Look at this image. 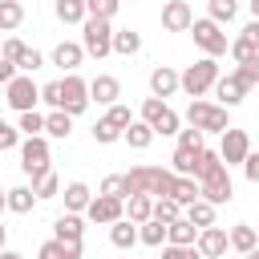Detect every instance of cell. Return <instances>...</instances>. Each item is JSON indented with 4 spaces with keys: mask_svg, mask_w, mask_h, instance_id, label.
Wrapping results in <instances>:
<instances>
[{
    "mask_svg": "<svg viewBox=\"0 0 259 259\" xmlns=\"http://www.w3.org/2000/svg\"><path fill=\"white\" fill-rule=\"evenodd\" d=\"M219 81V57H198L194 65H186L178 73V89H186L190 97H206Z\"/></svg>",
    "mask_w": 259,
    "mask_h": 259,
    "instance_id": "cell-1",
    "label": "cell"
},
{
    "mask_svg": "<svg viewBox=\"0 0 259 259\" xmlns=\"http://www.w3.org/2000/svg\"><path fill=\"white\" fill-rule=\"evenodd\" d=\"M81 49L89 53V57H109L113 53V24L105 20V16H85L81 20Z\"/></svg>",
    "mask_w": 259,
    "mask_h": 259,
    "instance_id": "cell-2",
    "label": "cell"
},
{
    "mask_svg": "<svg viewBox=\"0 0 259 259\" xmlns=\"http://www.w3.org/2000/svg\"><path fill=\"white\" fill-rule=\"evenodd\" d=\"M227 113H231L227 105H214V101H202V97H190V105H186V121L198 125L202 134H223L231 125Z\"/></svg>",
    "mask_w": 259,
    "mask_h": 259,
    "instance_id": "cell-3",
    "label": "cell"
},
{
    "mask_svg": "<svg viewBox=\"0 0 259 259\" xmlns=\"http://www.w3.org/2000/svg\"><path fill=\"white\" fill-rule=\"evenodd\" d=\"M49 162H53L49 138H45V134H24V138H20V170H24L28 178H40L45 170H53Z\"/></svg>",
    "mask_w": 259,
    "mask_h": 259,
    "instance_id": "cell-4",
    "label": "cell"
},
{
    "mask_svg": "<svg viewBox=\"0 0 259 259\" xmlns=\"http://www.w3.org/2000/svg\"><path fill=\"white\" fill-rule=\"evenodd\" d=\"M190 36H194V45L206 53V57H223L227 53V32H223V24L219 20H210V16H202V20H190V28H186Z\"/></svg>",
    "mask_w": 259,
    "mask_h": 259,
    "instance_id": "cell-5",
    "label": "cell"
},
{
    "mask_svg": "<svg viewBox=\"0 0 259 259\" xmlns=\"http://www.w3.org/2000/svg\"><path fill=\"white\" fill-rule=\"evenodd\" d=\"M4 93H8V109H16V113L36 109V101H40V85L32 81V73H20V69H16V77L4 85Z\"/></svg>",
    "mask_w": 259,
    "mask_h": 259,
    "instance_id": "cell-6",
    "label": "cell"
},
{
    "mask_svg": "<svg viewBox=\"0 0 259 259\" xmlns=\"http://www.w3.org/2000/svg\"><path fill=\"white\" fill-rule=\"evenodd\" d=\"M57 109H65V113H85L89 109V81H81L77 73H65L61 77V105Z\"/></svg>",
    "mask_w": 259,
    "mask_h": 259,
    "instance_id": "cell-7",
    "label": "cell"
},
{
    "mask_svg": "<svg viewBox=\"0 0 259 259\" xmlns=\"http://www.w3.org/2000/svg\"><path fill=\"white\" fill-rule=\"evenodd\" d=\"M125 214V198H113V194H93L89 198V206H85V223H93V227H109L113 219H121Z\"/></svg>",
    "mask_w": 259,
    "mask_h": 259,
    "instance_id": "cell-8",
    "label": "cell"
},
{
    "mask_svg": "<svg viewBox=\"0 0 259 259\" xmlns=\"http://www.w3.org/2000/svg\"><path fill=\"white\" fill-rule=\"evenodd\" d=\"M247 150H251V138H247V130H235V125H227V130H223V142H219V158H223L227 166H239V162L247 158Z\"/></svg>",
    "mask_w": 259,
    "mask_h": 259,
    "instance_id": "cell-9",
    "label": "cell"
},
{
    "mask_svg": "<svg viewBox=\"0 0 259 259\" xmlns=\"http://www.w3.org/2000/svg\"><path fill=\"white\" fill-rule=\"evenodd\" d=\"M194 251L202 255V259H219V255H227L231 251V239H227V231L223 227H198V239H194Z\"/></svg>",
    "mask_w": 259,
    "mask_h": 259,
    "instance_id": "cell-10",
    "label": "cell"
},
{
    "mask_svg": "<svg viewBox=\"0 0 259 259\" xmlns=\"http://www.w3.org/2000/svg\"><path fill=\"white\" fill-rule=\"evenodd\" d=\"M247 89H251V85H247V81H243L235 69H231L227 77L219 73V81H214V97H219V105H227V109H235V105L247 97Z\"/></svg>",
    "mask_w": 259,
    "mask_h": 259,
    "instance_id": "cell-11",
    "label": "cell"
},
{
    "mask_svg": "<svg viewBox=\"0 0 259 259\" xmlns=\"http://www.w3.org/2000/svg\"><path fill=\"white\" fill-rule=\"evenodd\" d=\"M190 20H194V8L186 0H166L162 4V28L166 32H186Z\"/></svg>",
    "mask_w": 259,
    "mask_h": 259,
    "instance_id": "cell-12",
    "label": "cell"
},
{
    "mask_svg": "<svg viewBox=\"0 0 259 259\" xmlns=\"http://www.w3.org/2000/svg\"><path fill=\"white\" fill-rule=\"evenodd\" d=\"M121 97V81L113 77V73H97L93 81H89V101H97V105H113Z\"/></svg>",
    "mask_w": 259,
    "mask_h": 259,
    "instance_id": "cell-13",
    "label": "cell"
},
{
    "mask_svg": "<svg viewBox=\"0 0 259 259\" xmlns=\"http://www.w3.org/2000/svg\"><path fill=\"white\" fill-rule=\"evenodd\" d=\"M53 235L65 239V243H81V239H85V214H81V210H65V214L53 223Z\"/></svg>",
    "mask_w": 259,
    "mask_h": 259,
    "instance_id": "cell-14",
    "label": "cell"
},
{
    "mask_svg": "<svg viewBox=\"0 0 259 259\" xmlns=\"http://www.w3.org/2000/svg\"><path fill=\"white\" fill-rule=\"evenodd\" d=\"M85 61V49L77 45V40H61L57 49H53V65L57 69H65V73H77V65Z\"/></svg>",
    "mask_w": 259,
    "mask_h": 259,
    "instance_id": "cell-15",
    "label": "cell"
},
{
    "mask_svg": "<svg viewBox=\"0 0 259 259\" xmlns=\"http://www.w3.org/2000/svg\"><path fill=\"white\" fill-rule=\"evenodd\" d=\"M154 138H158V134H154V125H150V121H142V117H134V121L121 130V142H125L130 150H146Z\"/></svg>",
    "mask_w": 259,
    "mask_h": 259,
    "instance_id": "cell-16",
    "label": "cell"
},
{
    "mask_svg": "<svg viewBox=\"0 0 259 259\" xmlns=\"http://www.w3.org/2000/svg\"><path fill=\"white\" fill-rule=\"evenodd\" d=\"M109 243H113L117 251H130V247L138 243V223H134V219H125V214H121V219H113V223H109Z\"/></svg>",
    "mask_w": 259,
    "mask_h": 259,
    "instance_id": "cell-17",
    "label": "cell"
},
{
    "mask_svg": "<svg viewBox=\"0 0 259 259\" xmlns=\"http://www.w3.org/2000/svg\"><path fill=\"white\" fill-rule=\"evenodd\" d=\"M150 93L162 97V101H166L170 93H178V73H174L170 65H158V69L150 73Z\"/></svg>",
    "mask_w": 259,
    "mask_h": 259,
    "instance_id": "cell-18",
    "label": "cell"
},
{
    "mask_svg": "<svg viewBox=\"0 0 259 259\" xmlns=\"http://www.w3.org/2000/svg\"><path fill=\"white\" fill-rule=\"evenodd\" d=\"M194 239H198V227H194L186 214H178L174 223H166V243H178V247H194Z\"/></svg>",
    "mask_w": 259,
    "mask_h": 259,
    "instance_id": "cell-19",
    "label": "cell"
},
{
    "mask_svg": "<svg viewBox=\"0 0 259 259\" xmlns=\"http://www.w3.org/2000/svg\"><path fill=\"white\" fill-rule=\"evenodd\" d=\"M45 134L65 142V138L73 134V113H65V109H49V113H45Z\"/></svg>",
    "mask_w": 259,
    "mask_h": 259,
    "instance_id": "cell-20",
    "label": "cell"
},
{
    "mask_svg": "<svg viewBox=\"0 0 259 259\" xmlns=\"http://www.w3.org/2000/svg\"><path fill=\"white\" fill-rule=\"evenodd\" d=\"M214 210H219V206H214V202H206L202 194H198L194 202H186V206H182V214H186L194 227H210V223H214Z\"/></svg>",
    "mask_w": 259,
    "mask_h": 259,
    "instance_id": "cell-21",
    "label": "cell"
},
{
    "mask_svg": "<svg viewBox=\"0 0 259 259\" xmlns=\"http://www.w3.org/2000/svg\"><path fill=\"white\" fill-rule=\"evenodd\" d=\"M227 239H231V251H239V255H251L255 251V227L251 223H235L227 231Z\"/></svg>",
    "mask_w": 259,
    "mask_h": 259,
    "instance_id": "cell-22",
    "label": "cell"
},
{
    "mask_svg": "<svg viewBox=\"0 0 259 259\" xmlns=\"http://www.w3.org/2000/svg\"><path fill=\"white\" fill-rule=\"evenodd\" d=\"M61 198H65V210H81V214H85V206H89L93 190H89L85 182H69V186L61 190Z\"/></svg>",
    "mask_w": 259,
    "mask_h": 259,
    "instance_id": "cell-23",
    "label": "cell"
},
{
    "mask_svg": "<svg viewBox=\"0 0 259 259\" xmlns=\"http://www.w3.org/2000/svg\"><path fill=\"white\" fill-rule=\"evenodd\" d=\"M150 210H154V194H125V219H134V223H146L150 219Z\"/></svg>",
    "mask_w": 259,
    "mask_h": 259,
    "instance_id": "cell-24",
    "label": "cell"
},
{
    "mask_svg": "<svg viewBox=\"0 0 259 259\" xmlns=\"http://www.w3.org/2000/svg\"><path fill=\"white\" fill-rule=\"evenodd\" d=\"M32 206H36V190L32 186H12L8 190V210L12 214H28Z\"/></svg>",
    "mask_w": 259,
    "mask_h": 259,
    "instance_id": "cell-25",
    "label": "cell"
},
{
    "mask_svg": "<svg viewBox=\"0 0 259 259\" xmlns=\"http://www.w3.org/2000/svg\"><path fill=\"white\" fill-rule=\"evenodd\" d=\"M24 24V4L20 0H0V32H12Z\"/></svg>",
    "mask_w": 259,
    "mask_h": 259,
    "instance_id": "cell-26",
    "label": "cell"
},
{
    "mask_svg": "<svg viewBox=\"0 0 259 259\" xmlns=\"http://www.w3.org/2000/svg\"><path fill=\"white\" fill-rule=\"evenodd\" d=\"M113 53H121V57L142 53V36H138L134 28H113Z\"/></svg>",
    "mask_w": 259,
    "mask_h": 259,
    "instance_id": "cell-27",
    "label": "cell"
},
{
    "mask_svg": "<svg viewBox=\"0 0 259 259\" xmlns=\"http://www.w3.org/2000/svg\"><path fill=\"white\" fill-rule=\"evenodd\" d=\"M182 214V202L174 198V194H162V198H154V210H150V219H158V223H174Z\"/></svg>",
    "mask_w": 259,
    "mask_h": 259,
    "instance_id": "cell-28",
    "label": "cell"
},
{
    "mask_svg": "<svg viewBox=\"0 0 259 259\" xmlns=\"http://www.w3.org/2000/svg\"><path fill=\"white\" fill-rule=\"evenodd\" d=\"M138 243H146V247H162V243H166V223H158V219L138 223Z\"/></svg>",
    "mask_w": 259,
    "mask_h": 259,
    "instance_id": "cell-29",
    "label": "cell"
},
{
    "mask_svg": "<svg viewBox=\"0 0 259 259\" xmlns=\"http://www.w3.org/2000/svg\"><path fill=\"white\" fill-rule=\"evenodd\" d=\"M227 53L235 57V65H243V61H255V57H259V40H251V36H243V32H239V36L227 45Z\"/></svg>",
    "mask_w": 259,
    "mask_h": 259,
    "instance_id": "cell-30",
    "label": "cell"
},
{
    "mask_svg": "<svg viewBox=\"0 0 259 259\" xmlns=\"http://www.w3.org/2000/svg\"><path fill=\"white\" fill-rule=\"evenodd\" d=\"M89 12H85V0H57V20L61 24H81Z\"/></svg>",
    "mask_w": 259,
    "mask_h": 259,
    "instance_id": "cell-31",
    "label": "cell"
},
{
    "mask_svg": "<svg viewBox=\"0 0 259 259\" xmlns=\"http://www.w3.org/2000/svg\"><path fill=\"white\" fill-rule=\"evenodd\" d=\"M206 12H210V20L231 24V20L239 16V0H206Z\"/></svg>",
    "mask_w": 259,
    "mask_h": 259,
    "instance_id": "cell-32",
    "label": "cell"
},
{
    "mask_svg": "<svg viewBox=\"0 0 259 259\" xmlns=\"http://www.w3.org/2000/svg\"><path fill=\"white\" fill-rule=\"evenodd\" d=\"M32 190H36V202H40V198H57V194H61V178H57L53 170H45L40 178H32Z\"/></svg>",
    "mask_w": 259,
    "mask_h": 259,
    "instance_id": "cell-33",
    "label": "cell"
},
{
    "mask_svg": "<svg viewBox=\"0 0 259 259\" xmlns=\"http://www.w3.org/2000/svg\"><path fill=\"white\" fill-rule=\"evenodd\" d=\"M174 198H178L182 206L194 202V198H198V178H194V174H178V178H174Z\"/></svg>",
    "mask_w": 259,
    "mask_h": 259,
    "instance_id": "cell-34",
    "label": "cell"
},
{
    "mask_svg": "<svg viewBox=\"0 0 259 259\" xmlns=\"http://www.w3.org/2000/svg\"><path fill=\"white\" fill-rule=\"evenodd\" d=\"M93 142H97V146H113V142H121V130H117L109 117H97V125H93Z\"/></svg>",
    "mask_w": 259,
    "mask_h": 259,
    "instance_id": "cell-35",
    "label": "cell"
},
{
    "mask_svg": "<svg viewBox=\"0 0 259 259\" xmlns=\"http://www.w3.org/2000/svg\"><path fill=\"white\" fill-rule=\"evenodd\" d=\"M202 150V146H198ZM198 150H186V146H174V158H170V170L174 174H194V154Z\"/></svg>",
    "mask_w": 259,
    "mask_h": 259,
    "instance_id": "cell-36",
    "label": "cell"
},
{
    "mask_svg": "<svg viewBox=\"0 0 259 259\" xmlns=\"http://www.w3.org/2000/svg\"><path fill=\"white\" fill-rule=\"evenodd\" d=\"M154 125V134H162V138H170V134H178V113L170 109V105H162V113L150 121Z\"/></svg>",
    "mask_w": 259,
    "mask_h": 259,
    "instance_id": "cell-37",
    "label": "cell"
},
{
    "mask_svg": "<svg viewBox=\"0 0 259 259\" xmlns=\"http://www.w3.org/2000/svg\"><path fill=\"white\" fill-rule=\"evenodd\" d=\"M117 8H121V0H85V12H89V16H105V20H113Z\"/></svg>",
    "mask_w": 259,
    "mask_h": 259,
    "instance_id": "cell-38",
    "label": "cell"
},
{
    "mask_svg": "<svg viewBox=\"0 0 259 259\" xmlns=\"http://www.w3.org/2000/svg\"><path fill=\"white\" fill-rule=\"evenodd\" d=\"M16 125H20V134H45V113H36V109H24Z\"/></svg>",
    "mask_w": 259,
    "mask_h": 259,
    "instance_id": "cell-39",
    "label": "cell"
},
{
    "mask_svg": "<svg viewBox=\"0 0 259 259\" xmlns=\"http://www.w3.org/2000/svg\"><path fill=\"white\" fill-rule=\"evenodd\" d=\"M40 65H45V57H40L36 49H28V45H24V53L16 57V69H20V73H36Z\"/></svg>",
    "mask_w": 259,
    "mask_h": 259,
    "instance_id": "cell-40",
    "label": "cell"
},
{
    "mask_svg": "<svg viewBox=\"0 0 259 259\" xmlns=\"http://www.w3.org/2000/svg\"><path fill=\"white\" fill-rule=\"evenodd\" d=\"M105 117L117 125V130H125L130 121H134V113H130V105H121V101H113V105H105Z\"/></svg>",
    "mask_w": 259,
    "mask_h": 259,
    "instance_id": "cell-41",
    "label": "cell"
},
{
    "mask_svg": "<svg viewBox=\"0 0 259 259\" xmlns=\"http://www.w3.org/2000/svg\"><path fill=\"white\" fill-rule=\"evenodd\" d=\"M20 138H24V134H20V125H8V121L0 117V150H16V146H20Z\"/></svg>",
    "mask_w": 259,
    "mask_h": 259,
    "instance_id": "cell-42",
    "label": "cell"
},
{
    "mask_svg": "<svg viewBox=\"0 0 259 259\" xmlns=\"http://www.w3.org/2000/svg\"><path fill=\"white\" fill-rule=\"evenodd\" d=\"M202 138H206V134H202L198 125H190V130H178V146H186V150H198V146H202Z\"/></svg>",
    "mask_w": 259,
    "mask_h": 259,
    "instance_id": "cell-43",
    "label": "cell"
},
{
    "mask_svg": "<svg viewBox=\"0 0 259 259\" xmlns=\"http://www.w3.org/2000/svg\"><path fill=\"white\" fill-rule=\"evenodd\" d=\"M101 194L125 198V178H121V174H109V178H101Z\"/></svg>",
    "mask_w": 259,
    "mask_h": 259,
    "instance_id": "cell-44",
    "label": "cell"
},
{
    "mask_svg": "<svg viewBox=\"0 0 259 259\" xmlns=\"http://www.w3.org/2000/svg\"><path fill=\"white\" fill-rule=\"evenodd\" d=\"M40 101H45L49 109H57V105H61V81H49V85H40Z\"/></svg>",
    "mask_w": 259,
    "mask_h": 259,
    "instance_id": "cell-45",
    "label": "cell"
},
{
    "mask_svg": "<svg viewBox=\"0 0 259 259\" xmlns=\"http://www.w3.org/2000/svg\"><path fill=\"white\" fill-rule=\"evenodd\" d=\"M235 73H239L247 85H259V57H255V61H243V65H235Z\"/></svg>",
    "mask_w": 259,
    "mask_h": 259,
    "instance_id": "cell-46",
    "label": "cell"
},
{
    "mask_svg": "<svg viewBox=\"0 0 259 259\" xmlns=\"http://www.w3.org/2000/svg\"><path fill=\"white\" fill-rule=\"evenodd\" d=\"M239 166H243V178H247V182H259V154H255V150H247V158H243Z\"/></svg>",
    "mask_w": 259,
    "mask_h": 259,
    "instance_id": "cell-47",
    "label": "cell"
},
{
    "mask_svg": "<svg viewBox=\"0 0 259 259\" xmlns=\"http://www.w3.org/2000/svg\"><path fill=\"white\" fill-rule=\"evenodd\" d=\"M20 53H24V40H16V36H8V40L0 45V57H4V61H12V65H16V57H20Z\"/></svg>",
    "mask_w": 259,
    "mask_h": 259,
    "instance_id": "cell-48",
    "label": "cell"
},
{
    "mask_svg": "<svg viewBox=\"0 0 259 259\" xmlns=\"http://www.w3.org/2000/svg\"><path fill=\"white\" fill-rule=\"evenodd\" d=\"M162 105H166V101H162V97H154V93H150V97H146V101H142V121H154V117H158V113H162Z\"/></svg>",
    "mask_w": 259,
    "mask_h": 259,
    "instance_id": "cell-49",
    "label": "cell"
},
{
    "mask_svg": "<svg viewBox=\"0 0 259 259\" xmlns=\"http://www.w3.org/2000/svg\"><path fill=\"white\" fill-rule=\"evenodd\" d=\"M194 255H198L194 247H178V243H166L162 247V259H194Z\"/></svg>",
    "mask_w": 259,
    "mask_h": 259,
    "instance_id": "cell-50",
    "label": "cell"
},
{
    "mask_svg": "<svg viewBox=\"0 0 259 259\" xmlns=\"http://www.w3.org/2000/svg\"><path fill=\"white\" fill-rule=\"evenodd\" d=\"M12 77H16V65H12V61H4V57H0V85H8V81H12Z\"/></svg>",
    "mask_w": 259,
    "mask_h": 259,
    "instance_id": "cell-51",
    "label": "cell"
},
{
    "mask_svg": "<svg viewBox=\"0 0 259 259\" xmlns=\"http://www.w3.org/2000/svg\"><path fill=\"white\" fill-rule=\"evenodd\" d=\"M243 36H251V40H259V20H255V16H251V24L243 28Z\"/></svg>",
    "mask_w": 259,
    "mask_h": 259,
    "instance_id": "cell-52",
    "label": "cell"
},
{
    "mask_svg": "<svg viewBox=\"0 0 259 259\" xmlns=\"http://www.w3.org/2000/svg\"><path fill=\"white\" fill-rule=\"evenodd\" d=\"M4 243H8V227L0 223V251H4Z\"/></svg>",
    "mask_w": 259,
    "mask_h": 259,
    "instance_id": "cell-53",
    "label": "cell"
},
{
    "mask_svg": "<svg viewBox=\"0 0 259 259\" xmlns=\"http://www.w3.org/2000/svg\"><path fill=\"white\" fill-rule=\"evenodd\" d=\"M0 210H8V190H0Z\"/></svg>",
    "mask_w": 259,
    "mask_h": 259,
    "instance_id": "cell-54",
    "label": "cell"
},
{
    "mask_svg": "<svg viewBox=\"0 0 259 259\" xmlns=\"http://www.w3.org/2000/svg\"><path fill=\"white\" fill-rule=\"evenodd\" d=\"M247 4H251V16L259 20V0H247Z\"/></svg>",
    "mask_w": 259,
    "mask_h": 259,
    "instance_id": "cell-55",
    "label": "cell"
},
{
    "mask_svg": "<svg viewBox=\"0 0 259 259\" xmlns=\"http://www.w3.org/2000/svg\"><path fill=\"white\" fill-rule=\"evenodd\" d=\"M251 255H259V231H255V251H251Z\"/></svg>",
    "mask_w": 259,
    "mask_h": 259,
    "instance_id": "cell-56",
    "label": "cell"
}]
</instances>
